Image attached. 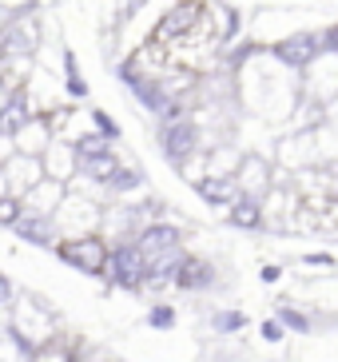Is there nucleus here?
Listing matches in <instances>:
<instances>
[{
  "label": "nucleus",
  "mask_w": 338,
  "mask_h": 362,
  "mask_svg": "<svg viewBox=\"0 0 338 362\" xmlns=\"http://www.w3.org/2000/svg\"><path fill=\"white\" fill-rule=\"evenodd\" d=\"M107 279L116 283V287H148L151 279V259L139 251V243H120L107 259Z\"/></svg>",
  "instance_id": "nucleus-1"
},
{
  "label": "nucleus",
  "mask_w": 338,
  "mask_h": 362,
  "mask_svg": "<svg viewBox=\"0 0 338 362\" xmlns=\"http://www.w3.org/2000/svg\"><path fill=\"white\" fill-rule=\"evenodd\" d=\"M271 52H275V60L283 68H310L318 56H327L322 52V33H295L286 40H279Z\"/></svg>",
  "instance_id": "nucleus-2"
},
{
  "label": "nucleus",
  "mask_w": 338,
  "mask_h": 362,
  "mask_svg": "<svg viewBox=\"0 0 338 362\" xmlns=\"http://www.w3.org/2000/svg\"><path fill=\"white\" fill-rule=\"evenodd\" d=\"M60 259L64 263H72L76 271H84V275H107V243L100 239H72V243H60Z\"/></svg>",
  "instance_id": "nucleus-3"
},
{
  "label": "nucleus",
  "mask_w": 338,
  "mask_h": 362,
  "mask_svg": "<svg viewBox=\"0 0 338 362\" xmlns=\"http://www.w3.org/2000/svg\"><path fill=\"white\" fill-rule=\"evenodd\" d=\"M163 151H168L171 163H183L187 156H195L199 148V128L191 119H175V124H163Z\"/></svg>",
  "instance_id": "nucleus-4"
},
{
  "label": "nucleus",
  "mask_w": 338,
  "mask_h": 362,
  "mask_svg": "<svg viewBox=\"0 0 338 362\" xmlns=\"http://www.w3.org/2000/svg\"><path fill=\"white\" fill-rule=\"evenodd\" d=\"M139 251L156 263V259H168V255H180V231L171 223H151V227H144L139 231Z\"/></svg>",
  "instance_id": "nucleus-5"
},
{
  "label": "nucleus",
  "mask_w": 338,
  "mask_h": 362,
  "mask_svg": "<svg viewBox=\"0 0 338 362\" xmlns=\"http://www.w3.org/2000/svg\"><path fill=\"white\" fill-rule=\"evenodd\" d=\"M195 183V192H199L203 203H211V207H227L231 211L235 203H239V183H235V175H199Z\"/></svg>",
  "instance_id": "nucleus-6"
},
{
  "label": "nucleus",
  "mask_w": 338,
  "mask_h": 362,
  "mask_svg": "<svg viewBox=\"0 0 338 362\" xmlns=\"http://www.w3.org/2000/svg\"><path fill=\"white\" fill-rule=\"evenodd\" d=\"M235 183H239V192L243 195L263 199L267 187H271V163L259 160V156H243V168L235 171Z\"/></svg>",
  "instance_id": "nucleus-7"
},
{
  "label": "nucleus",
  "mask_w": 338,
  "mask_h": 362,
  "mask_svg": "<svg viewBox=\"0 0 338 362\" xmlns=\"http://www.w3.org/2000/svg\"><path fill=\"white\" fill-rule=\"evenodd\" d=\"M219 283L215 267L207 259H195V255H183L180 271H175V287L180 291H211Z\"/></svg>",
  "instance_id": "nucleus-8"
},
{
  "label": "nucleus",
  "mask_w": 338,
  "mask_h": 362,
  "mask_svg": "<svg viewBox=\"0 0 338 362\" xmlns=\"http://www.w3.org/2000/svg\"><path fill=\"white\" fill-rule=\"evenodd\" d=\"M227 223L239 227V231H263L267 227V211H263V199H251V195H239L231 211H227Z\"/></svg>",
  "instance_id": "nucleus-9"
},
{
  "label": "nucleus",
  "mask_w": 338,
  "mask_h": 362,
  "mask_svg": "<svg viewBox=\"0 0 338 362\" xmlns=\"http://www.w3.org/2000/svg\"><path fill=\"white\" fill-rule=\"evenodd\" d=\"M275 319L283 322L291 334H315V330H318V319H315V315L298 310L295 303H279V307H275Z\"/></svg>",
  "instance_id": "nucleus-10"
},
{
  "label": "nucleus",
  "mask_w": 338,
  "mask_h": 362,
  "mask_svg": "<svg viewBox=\"0 0 338 362\" xmlns=\"http://www.w3.org/2000/svg\"><path fill=\"white\" fill-rule=\"evenodd\" d=\"M199 4H191V0H187V4H180V8H171L168 12V21H163V24H159V40H171V36H180V33H187V28H191V24H195V16H199Z\"/></svg>",
  "instance_id": "nucleus-11"
},
{
  "label": "nucleus",
  "mask_w": 338,
  "mask_h": 362,
  "mask_svg": "<svg viewBox=\"0 0 338 362\" xmlns=\"http://www.w3.org/2000/svg\"><path fill=\"white\" fill-rule=\"evenodd\" d=\"M84 163V171L92 175V180H104V183H112L120 175V163H116V156L107 151V156H92V160H80Z\"/></svg>",
  "instance_id": "nucleus-12"
},
{
  "label": "nucleus",
  "mask_w": 338,
  "mask_h": 362,
  "mask_svg": "<svg viewBox=\"0 0 338 362\" xmlns=\"http://www.w3.org/2000/svg\"><path fill=\"white\" fill-rule=\"evenodd\" d=\"M16 231H21L24 239H32V243H40V247L52 243V223H48V219H16Z\"/></svg>",
  "instance_id": "nucleus-13"
},
{
  "label": "nucleus",
  "mask_w": 338,
  "mask_h": 362,
  "mask_svg": "<svg viewBox=\"0 0 338 362\" xmlns=\"http://www.w3.org/2000/svg\"><path fill=\"white\" fill-rule=\"evenodd\" d=\"M211 327H215V334H239L247 327V315L243 310H215Z\"/></svg>",
  "instance_id": "nucleus-14"
},
{
  "label": "nucleus",
  "mask_w": 338,
  "mask_h": 362,
  "mask_svg": "<svg viewBox=\"0 0 338 362\" xmlns=\"http://www.w3.org/2000/svg\"><path fill=\"white\" fill-rule=\"evenodd\" d=\"M92 156H107V139H100V136L80 139V160H92Z\"/></svg>",
  "instance_id": "nucleus-15"
},
{
  "label": "nucleus",
  "mask_w": 338,
  "mask_h": 362,
  "mask_svg": "<svg viewBox=\"0 0 338 362\" xmlns=\"http://www.w3.org/2000/svg\"><path fill=\"white\" fill-rule=\"evenodd\" d=\"M259 334H263V342H283L286 339V327L279 319H263V322H259Z\"/></svg>",
  "instance_id": "nucleus-16"
},
{
  "label": "nucleus",
  "mask_w": 338,
  "mask_h": 362,
  "mask_svg": "<svg viewBox=\"0 0 338 362\" xmlns=\"http://www.w3.org/2000/svg\"><path fill=\"white\" fill-rule=\"evenodd\" d=\"M148 322H151L156 330H168V327H175V310H171V307H151Z\"/></svg>",
  "instance_id": "nucleus-17"
},
{
  "label": "nucleus",
  "mask_w": 338,
  "mask_h": 362,
  "mask_svg": "<svg viewBox=\"0 0 338 362\" xmlns=\"http://www.w3.org/2000/svg\"><path fill=\"white\" fill-rule=\"evenodd\" d=\"M322 52H327V56H338V24L322 28Z\"/></svg>",
  "instance_id": "nucleus-18"
},
{
  "label": "nucleus",
  "mask_w": 338,
  "mask_h": 362,
  "mask_svg": "<svg viewBox=\"0 0 338 362\" xmlns=\"http://www.w3.org/2000/svg\"><path fill=\"white\" fill-rule=\"evenodd\" d=\"M136 183H139V175H136V171H120L116 180H112V187H116V192H132Z\"/></svg>",
  "instance_id": "nucleus-19"
},
{
  "label": "nucleus",
  "mask_w": 338,
  "mask_h": 362,
  "mask_svg": "<svg viewBox=\"0 0 338 362\" xmlns=\"http://www.w3.org/2000/svg\"><path fill=\"white\" fill-rule=\"evenodd\" d=\"M16 211H21L16 199H0V223H16Z\"/></svg>",
  "instance_id": "nucleus-20"
},
{
  "label": "nucleus",
  "mask_w": 338,
  "mask_h": 362,
  "mask_svg": "<svg viewBox=\"0 0 338 362\" xmlns=\"http://www.w3.org/2000/svg\"><path fill=\"white\" fill-rule=\"evenodd\" d=\"M303 263L307 267H334V255H327V251H310V255H303Z\"/></svg>",
  "instance_id": "nucleus-21"
},
{
  "label": "nucleus",
  "mask_w": 338,
  "mask_h": 362,
  "mask_svg": "<svg viewBox=\"0 0 338 362\" xmlns=\"http://www.w3.org/2000/svg\"><path fill=\"white\" fill-rule=\"evenodd\" d=\"M16 124H24V104H8L4 112V128H16Z\"/></svg>",
  "instance_id": "nucleus-22"
},
{
  "label": "nucleus",
  "mask_w": 338,
  "mask_h": 362,
  "mask_svg": "<svg viewBox=\"0 0 338 362\" xmlns=\"http://www.w3.org/2000/svg\"><path fill=\"white\" fill-rule=\"evenodd\" d=\"M259 275H263V283H279V279H283V267H275V263H267L263 271H259Z\"/></svg>",
  "instance_id": "nucleus-23"
},
{
  "label": "nucleus",
  "mask_w": 338,
  "mask_h": 362,
  "mask_svg": "<svg viewBox=\"0 0 338 362\" xmlns=\"http://www.w3.org/2000/svg\"><path fill=\"white\" fill-rule=\"evenodd\" d=\"M322 227H338V199L330 203L327 211H322Z\"/></svg>",
  "instance_id": "nucleus-24"
},
{
  "label": "nucleus",
  "mask_w": 338,
  "mask_h": 362,
  "mask_svg": "<svg viewBox=\"0 0 338 362\" xmlns=\"http://www.w3.org/2000/svg\"><path fill=\"white\" fill-rule=\"evenodd\" d=\"M8 303H12V283L0 275V307H8Z\"/></svg>",
  "instance_id": "nucleus-25"
}]
</instances>
